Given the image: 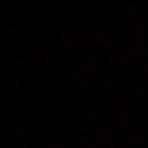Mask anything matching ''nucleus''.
<instances>
[]
</instances>
